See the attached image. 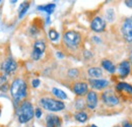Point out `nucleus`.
<instances>
[{
    "label": "nucleus",
    "mask_w": 132,
    "mask_h": 127,
    "mask_svg": "<svg viewBox=\"0 0 132 127\" xmlns=\"http://www.w3.org/2000/svg\"><path fill=\"white\" fill-rule=\"evenodd\" d=\"M46 125L47 127H60L61 119L56 115H48L46 118Z\"/></svg>",
    "instance_id": "nucleus-14"
},
{
    "label": "nucleus",
    "mask_w": 132,
    "mask_h": 127,
    "mask_svg": "<svg viewBox=\"0 0 132 127\" xmlns=\"http://www.w3.org/2000/svg\"><path fill=\"white\" fill-rule=\"evenodd\" d=\"M102 66H103V68H104L105 70H107V71L110 72V73H114L116 71L115 65L112 63L110 60H108V59H103V61H102Z\"/></svg>",
    "instance_id": "nucleus-17"
},
{
    "label": "nucleus",
    "mask_w": 132,
    "mask_h": 127,
    "mask_svg": "<svg viewBox=\"0 0 132 127\" xmlns=\"http://www.w3.org/2000/svg\"><path fill=\"white\" fill-rule=\"evenodd\" d=\"M125 3H126V5H127L128 7H132V0H129V1H125Z\"/></svg>",
    "instance_id": "nucleus-27"
},
{
    "label": "nucleus",
    "mask_w": 132,
    "mask_h": 127,
    "mask_svg": "<svg viewBox=\"0 0 132 127\" xmlns=\"http://www.w3.org/2000/svg\"><path fill=\"white\" fill-rule=\"evenodd\" d=\"M116 90L118 92H125L126 94L132 96V85L126 82H119L116 86Z\"/></svg>",
    "instance_id": "nucleus-15"
},
{
    "label": "nucleus",
    "mask_w": 132,
    "mask_h": 127,
    "mask_svg": "<svg viewBox=\"0 0 132 127\" xmlns=\"http://www.w3.org/2000/svg\"><path fill=\"white\" fill-rule=\"evenodd\" d=\"M116 127H120V126H116Z\"/></svg>",
    "instance_id": "nucleus-34"
},
{
    "label": "nucleus",
    "mask_w": 132,
    "mask_h": 127,
    "mask_svg": "<svg viewBox=\"0 0 132 127\" xmlns=\"http://www.w3.org/2000/svg\"><path fill=\"white\" fill-rule=\"evenodd\" d=\"M94 41H96V42H98V43H101V40H100L99 38H97V37H94V39H93Z\"/></svg>",
    "instance_id": "nucleus-28"
},
{
    "label": "nucleus",
    "mask_w": 132,
    "mask_h": 127,
    "mask_svg": "<svg viewBox=\"0 0 132 127\" xmlns=\"http://www.w3.org/2000/svg\"><path fill=\"white\" fill-rule=\"evenodd\" d=\"M89 83H90L92 88L96 89V90H104V89L108 88L110 84L109 81L106 80H90Z\"/></svg>",
    "instance_id": "nucleus-13"
},
{
    "label": "nucleus",
    "mask_w": 132,
    "mask_h": 127,
    "mask_svg": "<svg viewBox=\"0 0 132 127\" xmlns=\"http://www.w3.org/2000/svg\"><path fill=\"white\" fill-rule=\"evenodd\" d=\"M131 71V64L128 60H125V61H122L121 63L119 64L118 66V72H119V75L121 77H126L129 75Z\"/></svg>",
    "instance_id": "nucleus-12"
},
{
    "label": "nucleus",
    "mask_w": 132,
    "mask_h": 127,
    "mask_svg": "<svg viewBox=\"0 0 132 127\" xmlns=\"http://www.w3.org/2000/svg\"><path fill=\"white\" fill-rule=\"evenodd\" d=\"M63 42L66 47L70 49H76L79 47L81 43V36L79 33L75 31H68L63 36Z\"/></svg>",
    "instance_id": "nucleus-3"
},
{
    "label": "nucleus",
    "mask_w": 132,
    "mask_h": 127,
    "mask_svg": "<svg viewBox=\"0 0 132 127\" xmlns=\"http://www.w3.org/2000/svg\"><path fill=\"white\" fill-rule=\"evenodd\" d=\"M52 94L55 97H57L58 99H60V100H66L67 99V95L62 90H59L57 88H53L52 89Z\"/></svg>",
    "instance_id": "nucleus-19"
},
{
    "label": "nucleus",
    "mask_w": 132,
    "mask_h": 127,
    "mask_svg": "<svg viewBox=\"0 0 132 127\" xmlns=\"http://www.w3.org/2000/svg\"><path fill=\"white\" fill-rule=\"evenodd\" d=\"M49 38L51 41H53V42H55V41H57L58 40V38H59V34L56 32L55 30H50L49 31Z\"/></svg>",
    "instance_id": "nucleus-23"
},
{
    "label": "nucleus",
    "mask_w": 132,
    "mask_h": 127,
    "mask_svg": "<svg viewBox=\"0 0 132 127\" xmlns=\"http://www.w3.org/2000/svg\"><path fill=\"white\" fill-rule=\"evenodd\" d=\"M90 127H98L97 125H95V124H93V125H90Z\"/></svg>",
    "instance_id": "nucleus-32"
},
{
    "label": "nucleus",
    "mask_w": 132,
    "mask_h": 127,
    "mask_svg": "<svg viewBox=\"0 0 132 127\" xmlns=\"http://www.w3.org/2000/svg\"><path fill=\"white\" fill-rule=\"evenodd\" d=\"M87 73L90 77H93L95 80H98L99 77H101L103 75V70L100 67H90L87 70Z\"/></svg>",
    "instance_id": "nucleus-16"
},
{
    "label": "nucleus",
    "mask_w": 132,
    "mask_h": 127,
    "mask_svg": "<svg viewBox=\"0 0 132 127\" xmlns=\"http://www.w3.org/2000/svg\"><path fill=\"white\" fill-rule=\"evenodd\" d=\"M17 69V63L15 60H13L12 58H7L6 60H4L1 64V70L3 72H5V74H10L13 73Z\"/></svg>",
    "instance_id": "nucleus-7"
},
{
    "label": "nucleus",
    "mask_w": 132,
    "mask_h": 127,
    "mask_svg": "<svg viewBox=\"0 0 132 127\" xmlns=\"http://www.w3.org/2000/svg\"><path fill=\"white\" fill-rule=\"evenodd\" d=\"M35 111L31 102L24 101L17 108V117L20 123H27L33 119Z\"/></svg>",
    "instance_id": "nucleus-2"
},
{
    "label": "nucleus",
    "mask_w": 132,
    "mask_h": 127,
    "mask_svg": "<svg viewBox=\"0 0 132 127\" xmlns=\"http://www.w3.org/2000/svg\"><path fill=\"white\" fill-rule=\"evenodd\" d=\"M41 116H42V110L40 108H37L36 109V117L37 118H41Z\"/></svg>",
    "instance_id": "nucleus-26"
},
{
    "label": "nucleus",
    "mask_w": 132,
    "mask_h": 127,
    "mask_svg": "<svg viewBox=\"0 0 132 127\" xmlns=\"http://www.w3.org/2000/svg\"><path fill=\"white\" fill-rule=\"evenodd\" d=\"M129 62H130V64H131V66H132V51H131V53H130V56H129Z\"/></svg>",
    "instance_id": "nucleus-30"
},
{
    "label": "nucleus",
    "mask_w": 132,
    "mask_h": 127,
    "mask_svg": "<svg viewBox=\"0 0 132 127\" xmlns=\"http://www.w3.org/2000/svg\"><path fill=\"white\" fill-rule=\"evenodd\" d=\"M46 50V43L43 40H38L35 42L34 44L33 53H32V58L35 61L40 60V58L42 57V55L44 54Z\"/></svg>",
    "instance_id": "nucleus-6"
},
{
    "label": "nucleus",
    "mask_w": 132,
    "mask_h": 127,
    "mask_svg": "<svg viewBox=\"0 0 132 127\" xmlns=\"http://www.w3.org/2000/svg\"><path fill=\"white\" fill-rule=\"evenodd\" d=\"M29 7H30V3H28V2H23V3L19 6V8H18V17H19V18H21L22 16L27 13Z\"/></svg>",
    "instance_id": "nucleus-20"
},
{
    "label": "nucleus",
    "mask_w": 132,
    "mask_h": 127,
    "mask_svg": "<svg viewBox=\"0 0 132 127\" xmlns=\"http://www.w3.org/2000/svg\"><path fill=\"white\" fill-rule=\"evenodd\" d=\"M74 117H75V119H76L78 122H81V123L85 122V121L87 120V118H88L87 114H86L85 112H83V111L77 112V113L74 115Z\"/></svg>",
    "instance_id": "nucleus-21"
},
{
    "label": "nucleus",
    "mask_w": 132,
    "mask_h": 127,
    "mask_svg": "<svg viewBox=\"0 0 132 127\" xmlns=\"http://www.w3.org/2000/svg\"><path fill=\"white\" fill-rule=\"evenodd\" d=\"M57 56H58L59 58H63V57H64V55H63V54H61V53H59V52L57 53Z\"/></svg>",
    "instance_id": "nucleus-29"
},
{
    "label": "nucleus",
    "mask_w": 132,
    "mask_h": 127,
    "mask_svg": "<svg viewBox=\"0 0 132 127\" xmlns=\"http://www.w3.org/2000/svg\"><path fill=\"white\" fill-rule=\"evenodd\" d=\"M73 93L78 97H83L88 93V84L84 81H77L72 86Z\"/></svg>",
    "instance_id": "nucleus-9"
},
{
    "label": "nucleus",
    "mask_w": 132,
    "mask_h": 127,
    "mask_svg": "<svg viewBox=\"0 0 132 127\" xmlns=\"http://www.w3.org/2000/svg\"><path fill=\"white\" fill-rule=\"evenodd\" d=\"M55 7H56V5H55L54 3H49V4H47V5L38 6V9H39V10H42V11H45V12H47L48 14H51V13H53Z\"/></svg>",
    "instance_id": "nucleus-18"
},
{
    "label": "nucleus",
    "mask_w": 132,
    "mask_h": 127,
    "mask_svg": "<svg viewBox=\"0 0 132 127\" xmlns=\"http://www.w3.org/2000/svg\"><path fill=\"white\" fill-rule=\"evenodd\" d=\"M0 115H1V111H0Z\"/></svg>",
    "instance_id": "nucleus-33"
},
{
    "label": "nucleus",
    "mask_w": 132,
    "mask_h": 127,
    "mask_svg": "<svg viewBox=\"0 0 132 127\" xmlns=\"http://www.w3.org/2000/svg\"><path fill=\"white\" fill-rule=\"evenodd\" d=\"M90 29L94 31V32L101 33L103 31H105L106 29V21L105 19H103L102 17L97 16L93 19L92 23H90Z\"/></svg>",
    "instance_id": "nucleus-10"
},
{
    "label": "nucleus",
    "mask_w": 132,
    "mask_h": 127,
    "mask_svg": "<svg viewBox=\"0 0 132 127\" xmlns=\"http://www.w3.org/2000/svg\"><path fill=\"white\" fill-rule=\"evenodd\" d=\"M10 94L16 103L21 102L28 96V86L26 81L21 78H16L10 85Z\"/></svg>",
    "instance_id": "nucleus-1"
},
{
    "label": "nucleus",
    "mask_w": 132,
    "mask_h": 127,
    "mask_svg": "<svg viewBox=\"0 0 132 127\" xmlns=\"http://www.w3.org/2000/svg\"><path fill=\"white\" fill-rule=\"evenodd\" d=\"M124 127H132V123H126Z\"/></svg>",
    "instance_id": "nucleus-31"
},
{
    "label": "nucleus",
    "mask_w": 132,
    "mask_h": 127,
    "mask_svg": "<svg viewBox=\"0 0 132 127\" xmlns=\"http://www.w3.org/2000/svg\"><path fill=\"white\" fill-rule=\"evenodd\" d=\"M85 104H86V106H87L88 109H90V110L96 109V107L98 105V95H97L96 92L90 91V92L87 93L86 100H85Z\"/></svg>",
    "instance_id": "nucleus-11"
},
{
    "label": "nucleus",
    "mask_w": 132,
    "mask_h": 127,
    "mask_svg": "<svg viewBox=\"0 0 132 127\" xmlns=\"http://www.w3.org/2000/svg\"><path fill=\"white\" fill-rule=\"evenodd\" d=\"M101 98L103 103L109 107H114L119 104V98L116 96V94L112 90H107L104 93H102Z\"/></svg>",
    "instance_id": "nucleus-5"
},
{
    "label": "nucleus",
    "mask_w": 132,
    "mask_h": 127,
    "mask_svg": "<svg viewBox=\"0 0 132 127\" xmlns=\"http://www.w3.org/2000/svg\"><path fill=\"white\" fill-rule=\"evenodd\" d=\"M122 34L127 42H132V17L124 20L122 25Z\"/></svg>",
    "instance_id": "nucleus-8"
},
{
    "label": "nucleus",
    "mask_w": 132,
    "mask_h": 127,
    "mask_svg": "<svg viewBox=\"0 0 132 127\" xmlns=\"http://www.w3.org/2000/svg\"><path fill=\"white\" fill-rule=\"evenodd\" d=\"M106 19L108 21H114L115 19V12L113 9H108L106 11Z\"/></svg>",
    "instance_id": "nucleus-22"
},
{
    "label": "nucleus",
    "mask_w": 132,
    "mask_h": 127,
    "mask_svg": "<svg viewBox=\"0 0 132 127\" xmlns=\"http://www.w3.org/2000/svg\"><path fill=\"white\" fill-rule=\"evenodd\" d=\"M79 75V71H78V69H76V68H71V69H69L68 70V76L69 77H77Z\"/></svg>",
    "instance_id": "nucleus-24"
},
{
    "label": "nucleus",
    "mask_w": 132,
    "mask_h": 127,
    "mask_svg": "<svg viewBox=\"0 0 132 127\" xmlns=\"http://www.w3.org/2000/svg\"><path fill=\"white\" fill-rule=\"evenodd\" d=\"M41 106L51 112H59L62 111L65 108V104L61 101L55 100V99H51V98H43L40 101Z\"/></svg>",
    "instance_id": "nucleus-4"
},
{
    "label": "nucleus",
    "mask_w": 132,
    "mask_h": 127,
    "mask_svg": "<svg viewBox=\"0 0 132 127\" xmlns=\"http://www.w3.org/2000/svg\"><path fill=\"white\" fill-rule=\"evenodd\" d=\"M40 83H41V81H40V80H38V78H36V80H34L32 81V84H33L34 88H38L40 85Z\"/></svg>",
    "instance_id": "nucleus-25"
}]
</instances>
